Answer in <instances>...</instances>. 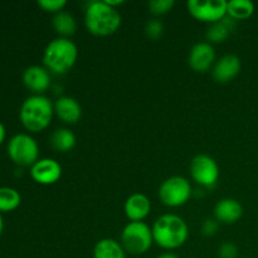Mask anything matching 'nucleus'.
<instances>
[{
    "label": "nucleus",
    "instance_id": "25",
    "mask_svg": "<svg viewBox=\"0 0 258 258\" xmlns=\"http://www.w3.org/2000/svg\"><path fill=\"white\" fill-rule=\"evenodd\" d=\"M38 5L45 12L57 14V13L62 12L63 8L67 5V2L66 0H40V2H38Z\"/></svg>",
    "mask_w": 258,
    "mask_h": 258
},
{
    "label": "nucleus",
    "instance_id": "23",
    "mask_svg": "<svg viewBox=\"0 0 258 258\" xmlns=\"http://www.w3.org/2000/svg\"><path fill=\"white\" fill-rule=\"evenodd\" d=\"M174 4V0H151L148 3V7L154 15H164L173 9Z\"/></svg>",
    "mask_w": 258,
    "mask_h": 258
},
{
    "label": "nucleus",
    "instance_id": "21",
    "mask_svg": "<svg viewBox=\"0 0 258 258\" xmlns=\"http://www.w3.org/2000/svg\"><path fill=\"white\" fill-rule=\"evenodd\" d=\"M52 24L55 32L59 35H62V38L71 37V35L75 34L76 29H77L75 18L67 12L57 13L54 15V18H53Z\"/></svg>",
    "mask_w": 258,
    "mask_h": 258
},
{
    "label": "nucleus",
    "instance_id": "13",
    "mask_svg": "<svg viewBox=\"0 0 258 258\" xmlns=\"http://www.w3.org/2000/svg\"><path fill=\"white\" fill-rule=\"evenodd\" d=\"M242 67L241 59L236 54H226L216 63L213 77L217 82L227 83L237 77Z\"/></svg>",
    "mask_w": 258,
    "mask_h": 258
},
{
    "label": "nucleus",
    "instance_id": "30",
    "mask_svg": "<svg viewBox=\"0 0 258 258\" xmlns=\"http://www.w3.org/2000/svg\"><path fill=\"white\" fill-rule=\"evenodd\" d=\"M158 258H179V257L176 256V254L170 253V252H168V253H163V254H160V256H159Z\"/></svg>",
    "mask_w": 258,
    "mask_h": 258
},
{
    "label": "nucleus",
    "instance_id": "28",
    "mask_svg": "<svg viewBox=\"0 0 258 258\" xmlns=\"http://www.w3.org/2000/svg\"><path fill=\"white\" fill-rule=\"evenodd\" d=\"M103 2L107 3V4L112 8H116L118 7V5L123 4V0H103Z\"/></svg>",
    "mask_w": 258,
    "mask_h": 258
},
{
    "label": "nucleus",
    "instance_id": "24",
    "mask_svg": "<svg viewBox=\"0 0 258 258\" xmlns=\"http://www.w3.org/2000/svg\"><path fill=\"white\" fill-rule=\"evenodd\" d=\"M145 33L146 35H148V38H150V39L153 40H158L164 33L163 23H161L160 20H156V19L149 20V22L146 23Z\"/></svg>",
    "mask_w": 258,
    "mask_h": 258
},
{
    "label": "nucleus",
    "instance_id": "20",
    "mask_svg": "<svg viewBox=\"0 0 258 258\" xmlns=\"http://www.w3.org/2000/svg\"><path fill=\"white\" fill-rule=\"evenodd\" d=\"M254 4L249 0H231L227 2V15L234 20H244L252 17Z\"/></svg>",
    "mask_w": 258,
    "mask_h": 258
},
{
    "label": "nucleus",
    "instance_id": "14",
    "mask_svg": "<svg viewBox=\"0 0 258 258\" xmlns=\"http://www.w3.org/2000/svg\"><path fill=\"white\" fill-rule=\"evenodd\" d=\"M216 219L224 224H233L243 216V207L238 201L232 198H226L219 201L214 208Z\"/></svg>",
    "mask_w": 258,
    "mask_h": 258
},
{
    "label": "nucleus",
    "instance_id": "16",
    "mask_svg": "<svg viewBox=\"0 0 258 258\" xmlns=\"http://www.w3.org/2000/svg\"><path fill=\"white\" fill-rule=\"evenodd\" d=\"M151 204L146 196L140 193L133 194L125 203V214L131 222H141L150 213Z\"/></svg>",
    "mask_w": 258,
    "mask_h": 258
},
{
    "label": "nucleus",
    "instance_id": "4",
    "mask_svg": "<svg viewBox=\"0 0 258 258\" xmlns=\"http://www.w3.org/2000/svg\"><path fill=\"white\" fill-rule=\"evenodd\" d=\"M78 57V49L68 38H55L45 47L43 64L55 75H64L75 66Z\"/></svg>",
    "mask_w": 258,
    "mask_h": 258
},
{
    "label": "nucleus",
    "instance_id": "29",
    "mask_svg": "<svg viewBox=\"0 0 258 258\" xmlns=\"http://www.w3.org/2000/svg\"><path fill=\"white\" fill-rule=\"evenodd\" d=\"M5 135H7V131H5V126L0 122V145L4 143Z\"/></svg>",
    "mask_w": 258,
    "mask_h": 258
},
{
    "label": "nucleus",
    "instance_id": "5",
    "mask_svg": "<svg viewBox=\"0 0 258 258\" xmlns=\"http://www.w3.org/2000/svg\"><path fill=\"white\" fill-rule=\"evenodd\" d=\"M153 242V231L144 222H131L121 233V246L131 254H144Z\"/></svg>",
    "mask_w": 258,
    "mask_h": 258
},
{
    "label": "nucleus",
    "instance_id": "15",
    "mask_svg": "<svg viewBox=\"0 0 258 258\" xmlns=\"http://www.w3.org/2000/svg\"><path fill=\"white\" fill-rule=\"evenodd\" d=\"M54 112L63 122L73 125L80 121L81 116H82V107L73 97L63 96L55 101Z\"/></svg>",
    "mask_w": 258,
    "mask_h": 258
},
{
    "label": "nucleus",
    "instance_id": "7",
    "mask_svg": "<svg viewBox=\"0 0 258 258\" xmlns=\"http://www.w3.org/2000/svg\"><path fill=\"white\" fill-rule=\"evenodd\" d=\"M190 183L183 176H171L163 181L159 188V198L166 207H180L190 199Z\"/></svg>",
    "mask_w": 258,
    "mask_h": 258
},
{
    "label": "nucleus",
    "instance_id": "2",
    "mask_svg": "<svg viewBox=\"0 0 258 258\" xmlns=\"http://www.w3.org/2000/svg\"><path fill=\"white\" fill-rule=\"evenodd\" d=\"M85 24L88 32L97 37L113 34L121 25V15L116 8L105 2H92L86 9Z\"/></svg>",
    "mask_w": 258,
    "mask_h": 258
},
{
    "label": "nucleus",
    "instance_id": "3",
    "mask_svg": "<svg viewBox=\"0 0 258 258\" xmlns=\"http://www.w3.org/2000/svg\"><path fill=\"white\" fill-rule=\"evenodd\" d=\"M54 106L43 95H33L23 102L19 117L23 126L30 133H40L49 126Z\"/></svg>",
    "mask_w": 258,
    "mask_h": 258
},
{
    "label": "nucleus",
    "instance_id": "27",
    "mask_svg": "<svg viewBox=\"0 0 258 258\" xmlns=\"http://www.w3.org/2000/svg\"><path fill=\"white\" fill-rule=\"evenodd\" d=\"M218 227V221H214V219H206L204 223L202 224V233L207 237H212L217 233Z\"/></svg>",
    "mask_w": 258,
    "mask_h": 258
},
{
    "label": "nucleus",
    "instance_id": "10",
    "mask_svg": "<svg viewBox=\"0 0 258 258\" xmlns=\"http://www.w3.org/2000/svg\"><path fill=\"white\" fill-rule=\"evenodd\" d=\"M30 176L42 185L57 183L62 176V166L54 159H40L30 168Z\"/></svg>",
    "mask_w": 258,
    "mask_h": 258
},
{
    "label": "nucleus",
    "instance_id": "8",
    "mask_svg": "<svg viewBox=\"0 0 258 258\" xmlns=\"http://www.w3.org/2000/svg\"><path fill=\"white\" fill-rule=\"evenodd\" d=\"M186 7L191 17L212 24L221 22L227 15L226 0H189Z\"/></svg>",
    "mask_w": 258,
    "mask_h": 258
},
{
    "label": "nucleus",
    "instance_id": "1",
    "mask_svg": "<svg viewBox=\"0 0 258 258\" xmlns=\"http://www.w3.org/2000/svg\"><path fill=\"white\" fill-rule=\"evenodd\" d=\"M153 238L164 249H175L183 246L189 236L185 221L175 214H164L154 223Z\"/></svg>",
    "mask_w": 258,
    "mask_h": 258
},
{
    "label": "nucleus",
    "instance_id": "9",
    "mask_svg": "<svg viewBox=\"0 0 258 258\" xmlns=\"http://www.w3.org/2000/svg\"><path fill=\"white\" fill-rule=\"evenodd\" d=\"M191 178L203 186H212L219 176L218 164L208 155H197L190 163Z\"/></svg>",
    "mask_w": 258,
    "mask_h": 258
},
{
    "label": "nucleus",
    "instance_id": "18",
    "mask_svg": "<svg viewBox=\"0 0 258 258\" xmlns=\"http://www.w3.org/2000/svg\"><path fill=\"white\" fill-rule=\"evenodd\" d=\"M93 258H126L125 249L112 238H103L96 243Z\"/></svg>",
    "mask_w": 258,
    "mask_h": 258
},
{
    "label": "nucleus",
    "instance_id": "11",
    "mask_svg": "<svg viewBox=\"0 0 258 258\" xmlns=\"http://www.w3.org/2000/svg\"><path fill=\"white\" fill-rule=\"evenodd\" d=\"M216 60V52L211 43H197L189 53V66L196 72H207Z\"/></svg>",
    "mask_w": 258,
    "mask_h": 258
},
{
    "label": "nucleus",
    "instance_id": "31",
    "mask_svg": "<svg viewBox=\"0 0 258 258\" xmlns=\"http://www.w3.org/2000/svg\"><path fill=\"white\" fill-rule=\"evenodd\" d=\"M3 231H4V221H3L2 213H0V236H2Z\"/></svg>",
    "mask_w": 258,
    "mask_h": 258
},
{
    "label": "nucleus",
    "instance_id": "6",
    "mask_svg": "<svg viewBox=\"0 0 258 258\" xmlns=\"http://www.w3.org/2000/svg\"><path fill=\"white\" fill-rule=\"evenodd\" d=\"M8 155L19 166L32 168L38 161L39 148L34 139L28 134H18L8 144Z\"/></svg>",
    "mask_w": 258,
    "mask_h": 258
},
{
    "label": "nucleus",
    "instance_id": "19",
    "mask_svg": "<svg viewBox=\"0 0 258 258\" xmlns=\"http://www.w3.org/2000/svg\"><path fill=\"white\" fill-rule=\"evenodd\" d=\"M50 146L55 151L60 153H67L72 150L76 145V136L68 128H57L54 133L50 135Z\"/></svg>",
    "mask_w": 258,
    "mask_h": 258
},
{
    "label": "nucleus",
    "instance_id": "26",
    "mask_svg": "<svg viewBox=\"0 0 258 258\" xmlns=\"http://www.w3.org/2000/svg\"><path fill=\"white\" fill-rule=\"evenodd\" d=\"M219 257L221 258H237L238 257V248L236 244L231 242H224L218 249Z\"/></svg>",
    "mask_w": 258,
    "mask_h": 258
},
{
    "label": "nucleus",
    "instance_id": "22",
    "mask_svg": "<svg viewBox=\"0 0 258 258\" xmlns=\"http://www.w3.org/2000/svg\"><path fill=\"white\" fill-rule=\"evenodd\" d=\"M22 197L19 191L9 186H0V213L12 212L20 206Z\"/></svg>",
    "mask_w": 258,
    "mask_h": 258
},
{
    "label": "nucleus",
    "instance_id": "17",
    "mask_svg": "<svg viewBox=\"0 0 258 258\" xmlns=\"http://www.w3.org/2000/svg\"><path fill=\"white\" fill-rule=\"evenodd\" d=\"M236 27V20L226 15L221 22L213 23L207 30V39L212 43H222L229 37Z\"/></svg>",
    "mask_w": 258,
    "mask_h": 258
},
{
    "label": "nucleus",
    "instance_id": "12",
    "mask_svg": "<svg viewBox=\"0 0 258 258\" xmlns=\"http://www.w3.org/2000/svg\"><path fill=\"white\" fill-rule=\"evenodd\" d=\"M23 83L35 95H40L49 88L50 76L47 68L40 66H30L23 73Z\"/></svg>",
    "mask_w": 258,
    "mask_h": 258
}]
</instances>
